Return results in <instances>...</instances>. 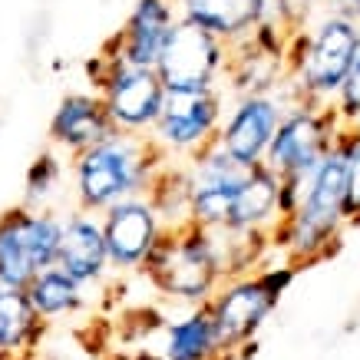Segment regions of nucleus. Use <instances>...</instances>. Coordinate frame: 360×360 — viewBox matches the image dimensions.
<instances>
[{
	"mask_svg": "<svg viewBox=\"0 0 360 360\" xmlns=\"http://www.w3.org/2000/svg\"><path fill=\"white\" fill-rule=\"evenodd\" d=\"M295 264H264L258 271L231 278L215 291V297L205 307L215 321L219 340L229 357H238L241 350L255 344V338L262 334V328L274 314V307L281 304L284 291L295 284Z\"/></svg>",
	"mask_w": 360,
	"mask_h": 360,
	"instance_id": "39448f33",
	"label": "nucleus"
},
{
	"mask_svg": "<svg viewBox=\"0 0 360 360\" xmlns=\"http://www.w3.org/2000/svg\"><path fill=\"white\" fill-rule=\"evenodd\" d=\"M46 324L33 311L27 288L0 284V360H37Z\"/></svg>",
	"mask_w": 360,
	"mask_h": 360,
	"instance_id": "6ab92c4d",
	"label": "nucleus"
},
{
	"mask_svg": "<svg viewBox=\"0 0 360 360\" xmlns=\"http://www.w3.org/2000/svg\"><path fill=\"white\" fill-rule=\"evenodd\" d=\"M175 27H179V11L172 0H136L122 30L103 50L116 56L120 63L155 70Z\"/></svg>",
	"mask_w": 360,
	"mask_h": 360,
	"instance_id": "4468645a",
	"label": "nucleus"
},
{
	"mask_svg": "<svg viewBox=\"0 0 360 360\" xmlns=\"http://www.w3.org/2000/svg\"><path fill=\"white\" fill-rule=\"evenodd\" d=\"M179 20L208 30L221 44H241L255 33V0H172Z\"/></svg>",
	"mask_w": 360,
	"mask_h": 360,
	"instance_id": "aec40b11",
	"label": "nucleus"
},
{
	"mask_svg": "<svg viewBox=\"0 0 360 360\" xmlns=\"http://www.w3.org/2000/svg\"><path fill=\"white\" fill-rule=\"evenodd\" d=\"M56 268L66 271L73 281H79L86 291H96V288L106 284V278L112 274V262L99 215H89V212H79V208L73 215H66Z\"/></svg>",
	"mask_w": 360,
	"mask_h": 360,
	"instance_id": "dca6fc26",
	"label": "nucleus"
},
{
	"mask_svg": "<svg viewBox=\"0 0 360 360\" xmlns=\"http://www.w3.org/2000/svg\"><path fill=\"white\" fill-rule=\"evenodd\" d=\"M340 139L347 149V215L350 225H360V126H344Z\"/></svg>",
	"mask_w": 360,
	"mask_h": 360,
	"instance_id": "5701e85b",
	"label": "nucleus"
},
{
	"mask_svg": "<svg viewBox=\"0 0 360 360\" xmlns=\"http://www.w3.org/2000/svg\"><path fill=\"white\" fill-rule=\"evenodd\" d=\"M188 172V192H192V225L198 229H225L231 219V208L238 198L245 179H248V165L235 162L219 139L198 155L186 162Z\"/></svg>",
	"mask_w": 360,
	"mask_h": 360,
	"instance_id": "f8f14e48",
	"label": "nucleus"
},
{
	"mask_svg": "<svg viewBox=\"0 0 360 360\" xmlns=\"http://www.w3.org/2000/svg\"><path fill=\"white\" fill-rule=\"evenodd\" d=\"M317 4H321L324 13H330V17H344V20L360 27V0H317Z\"/></svg>",
	"mask_w": 360,
	"mask_h": 360,
	"instance_id": "393cba45",
	"label": "nucleus"
},
{
	"mask_svg": "<svg viewBox=\"0 0 360 360\" xmlns=\"http://www.w3.org/2000/svg\"><path fill=\"white\" fill-rule=\"evenodd\" d=\"M165 162L169 159L155 149L149 136L116 129L106 142L70 159L77 208L89 215H106L120 202L149 195V186Z\"/></svg>",
	"mask_w": 360,
	"mask_h": 360,
	"instance_id": "f03ea898",
	"label": "nucleus"
},
{
	"mask_svg": "<svg viewBox=\"0 0 360 360\" xmlns=\"http://www.w3.org/2000/svg\"><path fill=\"white\" fill-rule=\"evenodd\" d=\"M225 112L229 110H225L221 89H175V93H165L162 112L149 139L169 162L175 159L188 162L192 155H198L219 139Z\"/></svg>",
	"mask_w": 360,
	"mask_h": 360,
	"instance_id": "1a4fd4ad",
	"label": "nucleus"
},
{
	"mask_svg": "<svg viewBox=\"0 0 360 360\" xmlns=\"http://www.w3.org/2000/svg\"><path fill=\"white\" fill-rule=\"evenodd\" d=\"M63 219L50 208L17 205L0 215V284L27 288L46 268H56Z\"/></svg>",
	"mask_w": 360,
	"mask_h": 360,
	"instance_id": "0eeeda50",
	"label": "nucleus"
},
{
	"mask_svg": "<svg viewBox=\"0 0 360 360\" xmlns=\"http://www.w3.org/2000/svg\"><path fill=\"white\" fill-rule=\"evenodd\" d=\"M129 360H162V357H159L155 350H149V347H146V350H139V354H136V357H129Z\"/></svg>",
	"mask_w": 360,
	"mask_h": 360,
	"instance_id": "a878e982",
	"label": "nucleus"
},
{
	"mask_svg": "<svg viewBox=\"0 0 360 360\" xmlns=\"http://www.w3.org/2000/svg\"><path fill=\"white\" fill-rule=\"evenodd\" d=\"M281 225V179L268 165H255L241 186L225 229L241 235H274Z\"/></svg>",
	"mask_w": 360,
	"mask_h": 360,
	"instance_id": "f3484780",
	"label": "nucleus"
},
{
	"mask_svg": "<svg viewBox=\"0 0 360 360\" xmlns=\"http://www.w3.org/2000/svg\"><path fill=\"white\" fill-rule=\"evenodd\" d=\"M103 219V235L110 248L112 271H142L165 235V221L149 195L112 205Z\"/></svg>",
	"mask_w": 360,
	"mask_h": 360,
	"instance_id": "ddd939ff",
	"label": "nucleus"
},
{
	"mask_svg": "<svg viewBox=\"0 0 360 360\" xmlns=\"http://www.w3.org/2000/svg\"><path fill=\"white\" fill-rule=\"evenodd\" d=\"M291 103H297L295 89L284 79L281 89L274 93H255V96H238L225 112L219 132V146L235 159V162L248 165H264L268 149L278 126H281L284 112L291 110Z\"/></svg>",
	"mask_w": 360,
	"mask_h": 360,
	"instance_id": "9d476101",
	"label": "nucleus"
},
{
	"mask_svg": "<svg viewBox=\"0 0 360 360\" xmlns=\"http://www.w3.org/2000/svg\"><path fill=\"white\" fill-rule=\"evenodd\" d=\"M86 70L93 79V93L103 96L112 126L120 132H132V136H149L159 122L165 93H169L159 73L120 63L106 50H99V56H93Z\"/></svg>",
	"mask_w": 360,
	"mask_h": 360,
	"instance_id": "423d86ee",
	"label": "nucleus"
},
{
	"mask_svg": "<svg viewBox=\"0 0 360 360\" xmlns=\"http://www.w3.org/2000/svg\"><path fill=\"white\" fill-rule=\"evenodd\" d=\"M360 50V27L321 13L304 33H297L288 44V86L297 99L334 106L344 79L354 70Z\"/></svg>",
	"mask_w": 360,
	"mask_h": 360,
	"instance_id": "7ed1b4c3",
	"label": "nucleus"
},
{
	"mask_svg": "<svg viewBox=\"0 0 360 360\" xmlns=\"http://www.w3.org/2000/svg\"><path fill=\"white\" fill-rule=\"evenodd\" d=\"M153 350L162 360H231L221 347L208 307H186V314L165 321Z\"/></svg>",
	"mask_w": 360,
	"mask_h": 360,
	"instance_id": "a211bd4d",
	"label": "nucleus"
},
{
	"mask_svg": "<svg viewBox=\"0 0 360 360\" xmlns=\"http://www.w3.org/2000/svg\"><path fill=\"white\" fill-rule=\"evenodd\" d=\"M112 132H116V126H112L99 93H66L50 116V126H46L50 149H56L66 159L83 155L86 149L106 142Z\"/></svg>",
	"mask_w": 360,
	"mask_h": 360,
	"instance_id": "2eb2a0df",
	"label": "nucleus"
},
{
	"mask_svg": "<svg viewBox=\"0 0 360 360\" xmlns=\"http://www.w3.org/2000/svg\"><path fill=\"white\" fill-rule=\"evenodd\" d=\"M229 44H221L208 30H198L192 23L179 20L155 73L169 93L175 89H221V79L229 73Z\"/></svg>",
	"mask_w": 360,
	"mask_h": 360,
	"instance_id": "9b49d317",
	"label": "nucleus"
},
{
	"mask_svg": "<svg viewBox=\"0 0 360 360\" xmlns=\"http://www.w3.org/2000/svg\"><path fill=\"white\" fill-rule=\"evenodd\" d=\"M89 295L79 281H73L66 271L60 268H46L40 278H33L27 284V297H30L33 311L40 314L46 328H53V324H66V321H73L77 314H83L89 307Z\"/></svg>",
	"mask_w": 360,
	"mask_h": 360,
	"instance_id": "412c9836",
	"label": "nucleus"
},
{
	"mask_svg": "<svg viewBox=\"0 0 360 360\" xmlns=\"http://www.w3.org/2000/svg\"><path fill=\"white\" fill-rule=\"evenodd\" d=\"M340 132H344V122L334 106H317V103L297 99L284 112L264 165L278 179H304L324 162V155L334 149Z\"/></svg>",
	"mask_w": 360,
	"mask_h": 360,
	"instance_id": "6e6552de",
	"label": "nucleus"
},
{
	"mask_svg": "<svg viewBox=\"0 0 360 360\" xmlns=\"http://www.w3.org/2000/svg\"><path fill=\"white\" fill-rule=\"evenodd\" d=\"M63 155L56 149H46L33 159V165L27 169V186H23V205L30 208H46V202L56 195V188L63 182Z\"/></svg>",
	"mask_w": 360,
	"mask_h": 360,
	"instance_id": "4be33fe9",
	"label": "nucleus"
},
{
	"mask_svg": "<svg viewBox=\"0 0 360 360\" xmlns=\"http://www.w3.org/2000/svg\"><path fill=\"white\" fill-rule=\"evenodd\" d=\"M142 274L162 297L186 307H205L225 284L212 235H208V229H198V225H182V229L165 231L159 248L142 268Z\"/></svg>",
	"mask_w": 360,
	"mask_h": 360,
	"instance_id": "20e7f679",
	"label": "nucleus"
},
{
	"mask_svg": "<svg viewBox=\"0 0 360 360\" xmlns=\"http://www.w3.org/2000/svg\"><path fill=\"white\" fill-rule=\"evenodd\" d=\"M334 110H338L344 126H360V50H357L350 77L344 79V86H340L338 99H334Z\"/></svg>",
	"mask_w": 360,
	"mask_h": 360,
	"instance_id": "b1692460",
	"label": "nucleus"
},
{
	"mask_svg": "<svg viewBox=\"0 0 360 360\" xmlns=\"http://www.w3.org/2000/svg\"><path fill=\"white\" fill-rule=\"evenodd\" d=\"M347 225V149L344 139H338L324 162L307 175L297 208L274 229L271 248L281 251L288 264L301 268L328 258Z\"/></svg>",
	"mask_w": 360,
	"mask_h": 360,
	"instance_id": "f257e3e1",
	"label": "nucleus"
}]
</instances>
